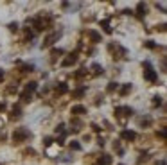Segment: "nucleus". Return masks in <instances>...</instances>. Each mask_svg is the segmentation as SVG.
<instances>
[{
  "mask_svg": "<svg viewBox=\"0 0 167 165\" xmlns=\"http://www.w3.org/2000/svg\"><path fill=\"white\" fill-rule=\"evenodd\" d=\"M101 27L108 32V34H111V27H110V22H108V20H103V22H101Z\"/></svg>",
  "mask_w": 167,
  "mask_h": 165,
  "instance_id": "nucleus-10",
  "label": "nucleus"
},
{
  "mask_svg": "<svg viewBox=\"0 0 167 165\" xmlns=\"http://www.w3.org/2000/svg\"><path fill=\"white\" fill-rule=\"evenodd\" d=\"M2 79H4V72L0 70V81H2Z\"/></svg>",
  "mask_w": 167,
  "mask_h": 165,
  "instance_id": "nucleus-28",
  "label": "nucleus"
},
{
  "mask_svg": "<svg viewBox=\"0 0 167 165\" xmlns=\"http://www.w3.org/2000/svg\"><path fill=\"white\" fill-rule=\"evenodd\" d=\"M56 142H58V146H63V144H65V140H63V136H61V138H58Z\"/></svg>",
  "mask_w": 167,
  "mask_h": 165,
  "instance_id": "nucleus-26",
  "label": "nucleus"
},
{
  "mask_svg": "<svg viewBox=\"0 0 167 165\" xmlns=\"http://www.w3.org/2000/svg\"><path fill=\"white\" fill-rule=\"evenodd\" d=\"M22 101H31V94L23 92V94H22Z\"/></svg>",
  "mask_w": 167,
  "mask_h": 165,
  "instance_id": "nucleus-18",
  "label": "nucleus"
},
{
  "mask_svg": "<svg viewBox=\"0 0 167 165\" xmlns=\"http://www.w3.org/2000/svg\"><path fill=\"white\" fill-rule=\"evenodd\" d=\"M153 102H155V104H162V97H153Z\"/></svg>",
  "mask_w": 167,
  "mask_h": 165,
  "instance_id": "nucleus-20",
  "label": "nucleus"
},
{
  "mask_svg": "<svg viewBox=\"0 0 167 165\" xmlns=\"http://www.w3.org/2000/svg\"><path fill=\"white\" fill-rule=\"evenodd\" d=\"M4 108H5V104H4V102H0V111H2Z\"/></svg>",
  "mask_w": 167,
  "mask_h": 165,
  "instance_id": "nucleus-27",
  "label": "nucleus"
},
{
  "mask_svg": "<svg viewBox=\"0 0 167 165\" xmlns=\"http://www.w3.org/2000/svg\"><path fill=\"white\" fill-rule=\"evenodd\" d=\"M15 117H20V108H15V110H13V118H15Z\"/></svg>",
  "mask_w": 167,
  "mask_h": 165,
  "instance_id": "nucleus-21",
  "label": "nucleus"
},
{
  "mask_svg": "<svg viewBox=\"0 0 167 165\" xmlns=\"http://www.w3.org/2000/svg\"><path fill=\"white\" fill-rule=\"evenodd\" d=\"M32 68H34L32 65H23V72H32Z\"/></svg>",
  "mask_w": 167,
  "mask_h": 165,
  "instance_id": "nucleus-19",
  "label": "nucleus"
},
{
  "mask_svg": "<svg viewBox=\"0 0 167 165\" xmlns=\"http://www.w3.org/2000/svg\"><path fill=\"white\" fill-rule=\"evenodd\" d=\"M158 135L162 136V138H167V131H165V129H160V131H158Z\"/></svg>",
  "mask_w": 167,
  "mask_h": 165,
  "instance_id": "nucleus-22",
  "label": "nucleus"
},
{
  "mask_svg": "<svg viewBox=\"0 0 167 165\" xmlns=\"http://www.w3.org/2000/svg\"><path fill=\"white\" fill-rule=\"evenodd\" d=\"M58 38H59V32H54V34H50V36H49V38H47L45 41H43V45H42V47H50V45L54 43Z\"/></svg>",
  "mask_w": 167,
  "mask_h": 165,
  "instance_id": "nucleus-4",
  "label": "nucleus"
},
{
  "mask_svg": "<svg viewBox=\"0 0 167 165\" xmlns=\"http://www.w3.org/2000/svg\"><path fill=\"white\" fill-rule=\"evenodd\" d=\"M31 136V133L25 128H18V129H15V133H13V140L15 142H23L25 138H29Z\"/></svg>",
  "mask_w": 167,
  "mask_h": 165,
  "instance_id": "nucleus-2",
  "label": "nucleus"
},
{
  "mask_svg": "<svg viewBox=\"0 0 167 165\" xmlns=\"http://www.w3.org/2000/svg\"><path fill=\"white\" fill-rule=\"evenodd\" d=\"M70 149H74V151H79V149H81V146H79L77 142H70Z\"/></svg>",
  "mask_w": 167,
  "mask_h": 165,
  "instance_id": "nucleus-17",
  "label": "nucleus"
},
{
  "mask_svg": "<svg viewBox=\"0 0 167 165\" xmlns=\"http://www.w3.org/2000/svg\"><path fill=\"white\" fill-rule=\"evenodd\" d=\"M72 113H74V115H83V113H86V108L81 106V104H77V106H72Z\"/></svg>",
  "mask_w": 167,
  "mask_h": 165,
  "instance_id": "nucleus-6",
  "label": "nucleus"
},
{
  "mask_svg": "<svg viewBox=\"0 0 167 165\" xmlns=\"http://www.w3.org/2000/svg\"><path fill=\"white\" fill-rule=\"evenodd\" d=\"M146 47H148V49H155V47H156V45H155V43H153V41H146Z\"/></svg>",
  "mask_w": 167,
  "mask_h": 165,
  "instance_id": "nucleus-23",
  "label": "nucleus"
},
{
  "mask_svg": "<svg viewBox=\"0 0 167 165\" xmlns=\"http://www.w3.org/2000/svg\"><path fill=\"white\" fill-rule=\"evenodd\" d=\"M137 15H138V16H144V15H146V5H144L142 2L137 5Z\"/></svg>",
  "mask_w": 167,
  "mask_h": 165,
  "instance_id": "nucleus-9",
  "label": "nucleus"
},
{
  "mask_svg": "<svg viewBox=\"0 0 167 165\" xmlns=\"http://www.w3.org/2000/svg\"><path fill=\"white\" fill-rule=\"evenodd\" d=\"M144 67L148 68V70H144V79H146V81H149V83H156V81H158V74L151 68V63L146 61Z\"/></svg>",
  "mask_w": 167,
  "mask_h": 165,
  "instance_id": "nucleus-1",
  "label": "nucleus"
},
{
  "mask_svg": "<svg viewBox=\"0 0 167 165\" xmlns=\"http://www.w3.org/2000/svg\"><path fill=\"white\" fill-rule=\"evenodd\" d=\"M117 88H119V84H117V83H113V81L108 84V92H115Z\"/></svg>",
  "mask_w": 167,
  "mask_h": 165,
  "instance_id": "nucleus-15",
  "label": "nucleus"
},
{
  "mask_svg": "<svg viewBox=\"0 0 167 165\" xmlns=\"http://www.w3.org/2000/svg\"><path fill=\"white\" fill-rule=\"evenodd\" d=\"M85 94V88H77L76 92H74V94H72V95H74V97H81Z\"/></svg>",
  "mask_w": 167,
  "mask_h": 165,
  "instance_id": "nucleus-16",
  "label": "nucleus"
},
{
  "mask_svg": "<svg viewBox=\"0 0 167 165\" xmlns=\"http://www.w3.org/2000/svg\"><path fill=\"white\" fill-rule=\"evenodd\" d=\"M38 88V84L36 83H27V86H25V92H27V94H31V92H34Z\"/></svg>",
  "mask_w": 167,
  "mask_h": 165,
  "instance_id": "nucleus-12",
  "label": "nucleus"
},
{
  "mask_svg": "<svg viewBox=\"0 0 167 165\" xmlns=\"http://www.w3.org/2000/svg\"><path fill=\"white\" fill-rule=\"evenodd\" d=\"M92 70H93V74H103V67L99 63H93L92 65Z\"/></svg>",
  "mask_w": 167,
  "mask_h": 165,
  "instance_id": "nucleus-13",
  "label": "nucleus"
},
{
  "mask_svg": "<svg viewBox=\"0 0 167 165\" xmlns=\"http://www.w3.org/2000/svg\"><path fill=\"white\" fill-rule=\"evenodd\" d=\"M76 59H77V56H76V54H70V56H68V57H66L65 61H63V67H68V65L76 63Z\"/></svg>",
  "mask_w": 167,
  "mask_h": 165,
  "instance_id": "nucleus-8",
  "label": "nucleus"
},
{
  "mask_svg": "<svg viewBox=\"0 0 167 165\" xmlns=\"http://www.w3.org/2000/svg\"><path fill=\"white\" fill-rule=\"evenodd\" d=\"M158 165H165V163H164V162H160V163H158Z\"/></svg>",
  "mask_w": 167,
  "mask_h": 165,
  "instance_id": "nucleus-29",
  "label": "nucleus"
},
{
  "mask_svg": "<svg viewBox=\"0 0 167 165\" xmlns=\"http://www.w3.org/2000/svg\"><path fill=\"white\" fill-rule=\"evenodd\" d=\"M43 142H45V146H50V144H52V138H50V136H47Z\"/></svg>",
  "mask_w": 167,
  "mask_h": 165,
  "instance_id": "nucleus-25",
  "label": "nucleus"
},
{
  "mask_svg": "<svg viewBox=\"0 0 167 165\" xmlns=\"http://www.w3.org/2000/svg\"><path fill=\"white\" fill-rule=\"evenodd\" d=\"M121 136L124 138V140H129V142H133V140L137 138V133H135V131H131V129H124Z\"/></svg>",
  "mask_w": 167,
  "mask_h": 165,
  "instance_id": "nucleus-3",
  "label": "nucleus"
},
{
  "mask_svg": "<svg viewBox=\"0 0 167 165\" xmlns=\"http://www.w3.org/2000/svg\"><path fill=\"white\" fill-rule=\"evenodd\" d=\"M110 163H111V156L103 154L101 158H99V165H110Z\"/></svg>",
  "mask_w": 167,
  "mask_h": 165,
  "instance_id": "nucleus-7",
  "label": "nucleus"
},
{
  "mask_svg": "<svg viewBox=\"0 0 167 165\" xmlns=\"http://www.w3.org/2000/svg\"><path fill=\"white\" fill-rule=\"evenodd\" d=\"M58 92H59V94H66V92H68L66 83H59V84H58Z\"/></svg>",
  "mask_w": 167,
  "mask_h": 165,
  "instance_id": "nucleus-11",
  "label": "nucleus"
},
{
  "mask_svg": "<svg viewBox=\"0 0 167 165\" xmlns=\"http://www.w3.org/2000/svg\"><path fill=\"white\" fill-rule=\"evenodd\" d=\"M128 92H131V84H129V83H128V84H124V86H122L121 94H122V95H126V94H128Z\"/></svg>",
  "mask_w": 167,
  "mask_h": 165,
  "instance_id": "nucleus-14",
  "label": "nucleus"
},
{
  "mask_svg": "<svg viewBox=\"0 0 167 165\" xmlns=\"http://www.w3.org/2000/svg\"><path fill=\"white\" fill-rule=\"evenodd\" d=\"M86 34L92 38V41H95V43H97V41H101V34H99L97 31H92V29H90V31H86Z\"/></svg>",
  "mask_w": 167,
  "mask_h": 165,
  "instance_id": "nucleus-5",
  "label": "nucleus"
},
{
  "mask_svg": "<svg viewBox=\"0 0 167 165\" xmlns=\"http://www.w3.org/2000/svg\"><path fill=\"white\" fill-rule=\"evenodd\" d=\"M9 29H11V31H16V29H18V23H16V22H15V23H9Z\"/></svg>",
  "mask_w": 167,
  "mask_h": 165,
  "instance_id": "nucleus-24",
  "label": "nucleus"
}]
</instances>
